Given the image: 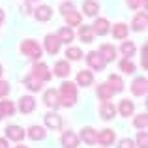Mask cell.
<instances>
[{"mask_svg": "<svg viewBox=\"0 0 148 148\" xmlns=\"http://www.w3.org/2000/svg\"><path fill=\"white\" fill-rule=\"evenodd\" d=\"M116 148H135V141H133V139L124 137V139L118 141V146H116Z\"/></svg>", "mask_w": 148, "mask_h": 148, "instance_id": "f35d334b", "label": "cell"}, {"mask_svg": "<svg viewBox=\"0 0 148 148\" xmlns=\"http://www.w3.org/2000/svg\"><path fill=\"white\" fill-rule=\"evenodd\" d=\"M116 112H120V116H133L135 112V103L131 99H122L118 103V109H116Z\"/></svg>", "mask_w": 148, "mask_h": 148, "instance_id": "44dd1931", "label": "cell"}, {"mask_svg": "<svg viewBox=\"0 0 148 148\" xmlns=\"http://www.w3.org/2000/svg\"><path fill=\"white\" fill-rule=\"evenodd\" d=\"M127 8H131V10H139V8L143 6V0H126Z\"/></svg>", "mask_w": 148, "mask_h": 148, "instance_id": "ab89813d", "label": "cell"}, {"mask_svg": "<svg viewBox=\"0 0 148 148\" xmlns=\"http://www.w3.org/2000/svg\"><path fill=\"white\" fill-rule=\"evenodd\" d=\"M146 92H148L146 77H137V79H133V83H131V94L137 96V98H143V96H146Z\"/></svg>", "mask_w": 148, "mask_h": 148, "instance_id": "ba28073f", "label": "cell"}, {"mask_svg": "<svg viewBox=\"0 0 148 148\" xmlns=\"http://www.w3.org/2000/svg\"><path fill=\"white\" fill-rule=\"evenodd\" d=\"M64 19H66V26H69V28L81 26V23H83V15L79 11H69L68 15H64Z\"/></svg>", "mask_w": 148, "mask_h": 148, "instance_id": "f546056e", "label": "cell"}, {"mask_svg": "<svg viewBox=\"0 0 148 148\" xmlns=\"http://www.w3.org/2000/svg\"><path fill=\"white\" fill-rule=\"evenodd\" d=\"M53 71H54V75H56V77H60V79H66V77L71 73V66H69L68 60H58V62H54Z\"/></svg>", "mask_w": 148, "mask_h": 148, "instance_id": "ac0fdd59", "label": "cell"}, {"mask_svg": "<svg viewBox=\"0 0 148 148\" xmlns=\"http://www.w3.org/2000/svg\"><path fill=\"white\" fill-rule=\"evenodd\" d=\"M77 84L73 81H64L58 88V101L60 107H73L77 103Z\"/></svg>", "mask_w": 148, "mask_h": 148, "instance_id": "6da1fadb", "label": "cell"}, {"mask_svg": "<svg viewBox=\"0 0 148 148\" xmlns=\"http://www.w3.org/2000/svg\"><path fill=\"white\" fill-rule=\"evenodd\" d=\"M4 19H6V13H4V10H0V25L4 23Z\"/></svg>", "mask_w": 148, "mask_h": 148, "instance_id": "ee69618b", "label": "cell"}, {"mask_svg": "<svg viewBox=\"0 0 148 148\" xmlns=\"http://www.w3.org/2000/svg\"><path fill=\"white\" fill-rule=\"evenodd\" d=\"M133 126L137 127L139 131L146 130V126H148V114H146V112H141V114L135 116V118H133Z\"/></svg>", "mask_w": 148, "mask_h": 148, "instance_id": "836d02e7", "label": "cell"}, {"mask_svg": "<svg viewBox=\"0 0 148 148\" xmlns=\"http://www.w3.org/2000/svg\"><path fill=\"white\" fill-rule=\"evenodd\" d=\"M146 25H148V15H146V11H141V13H137L133 17V21H131V30H133V32H145Z\"/></svg>", "mask_w": 148, "mask_h": 148, "instance_id": "5bb4252c", "label": "cell"}, {"mask_svg": "<svg viewBox=\"0 0 148 148\" xmlns=\"http://www.w3.org/2000/svg\"><path fill=\"white\" fill-rule=\"evenodd\" d=\"M84 60H86L88 68H90V71H103L105 68H107V62L103 60V56L98 53V51H90V53L84 54Z\"/></svg>", "mask_w": 148, "mask_h": 148, "instance_id": "3957f363", "label": "cell"}, {"mask_svg": "<svg viewBox=\"0 0 148 148\" xmlns=\"http://www.w3.org/2000/svg\"><path fill=\"white\" fill-rule=\"evenodd\" d=\"M58 10H60L62 15H68L69 11H75V2H71V0H66V2L60 4V8H58Z\"/></svg>", "mask_w": 148, "mask_h": 148, "instance_id": "8d00e7d4", "label": "cell"}, {"mask_svg": "<svg viewBox=\"0 0 148 148\" xmlns=\"http://www.w3.org/2000/svg\"><path fill=\"white\" fill-rule=\"evenodd\" d=\"M114 141H116V133H114L112 130L105 127V130L98 131V143H99L101 146H111Z\"/></svg>", "mask_w": 148, "mask_h": 148, "instance_id": "2e32d148", "label": "cell"}, {"mask_svg": "<svg viewBox=\"0 0 148 148\" xmlns=\"http://www.w3.org/2000/svg\"><path fill=\"white\" fill-rule=\"evenodd\" d=\"M10 92H11L10 83H8V81H2V79H0V98H8V96H10Z\"/></svg>", "mask_w": 148, "mask_h": 148, "instance_id": "74e56055", "label": "cell"}, {"mask_svg": "<svg viewBox=\"0 0 148 148\" xmlns=\"http://www.w3.org/2000/svg\"><path fill=\"white\" fill-rule=\"evenodd\" d=\"M0 148H10V141L6 137H0Z\"/></svg>", "mask_w": 148, "mask_h": 148, "instance_id": "7bdbcfd3", "label": "cell"}, {"mask_svg": "<svg viewBox=\"0 0 148 148\" xmlns=\"http://www.w3.org/2000/svg\"><path fill=\"white\" fill-rule=\"evenodd\" d=\"M83 11L86 17H96L99 13V2L98 0H84L83 2Z\"/></svg>", "mask_w": 148, "mask_h": 148, "instance_id": "d4e9b609", "label": "cell"}, {"mask_svg": "<svg viewBox=\"0 0 148 148\" xmlns=\"http://www.w3.org/2000/svg\"><path fill=\"white\" fill-rule=\"evenodd\" d=\"M34 17H36V21L40 23H47L53 19V8L47 6V4H41V6H38L36 10H34Z\"/></svg>", "mask_w": 148, "mask_h": 148, "instance_id": "8fae6325", "label": "cell"}, {"mask_svg": "<svg viewBox=\"0 0 148 148\" xmlns=\"http://www.w3.org/2000/svg\"><path fill=\"white\" fill-rule=\"evenodd\" d=\"M99 114H101V118H103V120H112L116 116V107L111 103V101H101Z\"/></svg>", "mask_w": 148, "mask_h": 148, "instance_id": "ffe728a7", "label": "cell"}, {"mask_svg": "<svg viewBox=\"0 0 148 148\" xmlns=\"http://www.w3.org/2000/svg\"><path fill=\"white\" fill-rule=\"evenodd\" d=\"M2 103V109H4V116H13L15 114V111H17V107H15V103L13 101H0Z\"/></svg>", "mask_w": 148, "mask_h": 148, "instance_id": "d590c367", "label": "cell"}, {"mask_svg": "<svg viewBox=\"0 0 148 148\" xmlns=\"http://www.w3.org/2000/svg\"><path fill=\"white\" fill-rule=\"evenodd\" d=\"M146 53H148V47L143 45V51H141V62H143V68H148V62H146Z\"/></svg>", "mask_w": 148, "mask_h": 148, "instance_id": "60d3db41", "label": "cell"}, {"mask_svg": "<svg viewBox=\"0 0 148 148\" xmlns=\"http://www.w3.org/2000/svg\"><path fill=\"white\" fill-rule=\"evenodd\" d=\"M15 148H28V146H25V145H19V146H15Z\"/></svg>", "mask_w": 148, "mask_h": 148, "instance_id": "7dc6e473", "label": "cell"}, {"mask_svg": "<svg viewBox=\"0 0 148 148\" xmlns=\"http://www.w3.org/2000/svg\"><path fill=\"white\" fill-rule=\"evenodd\" d=\"M107 83H109V86L112 88V92L114 94H120V92L124 90V81H122V77L120 75H116V73H112V75H109V79H107Z\"/></svg>", "mask_w": 148, "mask_h": 148, "instance_id": "f1b7e54d", "label": "cell"}, {"mask_svg": "<svg viewBox=\"0 0 148 148\" xmlns=\"http://www.w3.org/2000/svg\"><path fill=\"white\" fill-rule=\"evenodd\" d=\"M60 145L62 148H77L79 146V135L73 131H64L60 137Z\"/></svg>", "mask_w": 148, "mask_h": 148, "instance_id": "9a60e30c", "label": "cell"}, {"mask_svg": "<svg viewBox=\"0 0 148 148\" xmlns=\"http://www.w3.org/2000/svg\"><path fill=\"white\" fill-rule=\"evenodd\" d=\"M92 83H94V73L90 71V69H81V71H77V77H75V84L77 86H92Z\"/></svg>", "mask_w": 148, "mask_h": 148, "instance_id": "7c38bea8", "label": "cell"}, {"mask_svg": "<svg viewBox=\"0 0 148 148\" xmlns=\"http://www.w3.org/2000/svg\"><path fill=\"white\" fill-rule=\"evenodd\" d=\"M32 11H34V10L30 8V4H25V6H21V13L25 15V17H26V15H30Z\"/></svg>", "mask_w": 148, "mask_h": 148, "instance_id": "b9f144b4", "label": "cell"}, {"mask_svg": "<svg viewBox=\"0 0 148 148\" xmlns=\"http://www.w3.org/2000/svg\"><path fill=\"white\" fill-rule=\"evenodd\" d=\"M135 51H137V47H135L133 41H122V45H120V53L124 54V58H131L135 56Z\"/></svg>", "mask_w": 148, "mask_h": 148, "instance_id": "4dcf8cb0", "label": "cell"}, {"mask_svg": "<svg viewBox=\"0 0 148 148\" xmlns=\"http://www.w3.org/2000/svg\"><path fill=\"white\" fill-rule=\"evenodd\" d=\"M26 135H28L32 141H43V139L47 137V130H45L43 126L34 124V126H30L28 130H26Z\"/></svg>", "mask_w": 148, "mask_h": 148, "instance_id": "d6986e66", "label": "cell"}, {"mask_svg": "<svg viewBox=\"0 0 148 148\" xmlns=\"http://www.w3.org/2000/svg\"><path fill=\"white\" fill-rule=\"evenodd\" d=\"M96 94H98V98L101 101H109L114 96V92H112V88L109 86V83H101L98 84V88H96Z\"/></svg>", "mask_w": 148, "mask_h": 148, "instance_id": "83f0119b", "label": "cell"}, {"mask_svg": "<svg viewBox=\"0 0 148 148\" xmlns=\"http://www.w3.org/2000/svg\"><path fill=\"white\" fill-rule=\"evenodd\" d=\"M66 56H68V58H66L68 62H69V60L77 62V60H81L84 54H83V51H81L79 47H68V49H66Z\"/></svg>", "mask_w": 148, "mask_h": 148, "instance_id": "d6a6232c", "label": "cell"}, {"mask_svg": "<svg viewBox=\"0 0 148 148\" xmlns=\"http://www.w3.org/2000/svg\"><path fill=\"white\" fill-rule=\"evenodd\" d=\"M26 2H40V0H26Z\"/></svg>", "mask_w": 148, "mask_h": 148, "instance_id": "c3c4849f", "label": "cell"}, {"mask_svg": "<svg viewBox=\"0 0 148 148\" xmlns=\"http://www.w3.org/2000/svg\"><path fill=\"white\" fill-rule=\"evenodd\" d=\"M90 26H92V30H94V36H107V34L111 32V23L105 17H98L94 21V25H90Z\"/></svg>", "mask_w": 148, "mask_h": 148, "instance_id": "52a82bcc", "label": "cell"}, {"mask_svg": "<svg viewBox=\"0 0 148 148\" xmlns=\"http://www.w3.org/2000/svg\"><path fill=\"white\" fill-rule=\"evenodd\" d=\"M43 120H45V130H60L62 127V116L56 111H49L43 116Z\"/></svg>", "mask_w": 148, "mask_h": 148, "instance_id": "9c48e42d", "label": "cell"}, {"mask_svg": "<svg viewBox=\"0 0 148 148\" xmlns=\"http://www.w3.org/2000/svg\"><path fill=\"white\" fill-rule=\"evenodd\" d=\"M98 53L103 56V60L107 62V64H109V62H112V60L116 58V49H114V45H111V43H103V45L99 47Z\"/></svg>", "mask_w": 148, "mask_h": 148, "instance_id": "484cf974", "label": "cell"}, {"mask_svg": "<svg viewBox=\"0 0 148 148\" xmlns=\"http://www.w3.org/2000/svg\"><path fill=\"white\" fill-rule=\"evenodd\" d=\"M23 84H25V86L28 88L30 92H40V90H43V83H41L40 79H36V77H34L32 73H28V75L25 77Z\"/></svg>", "mask_w": 148, "mask_h": 148, "instance_id": "7402d4cb", "label": "cell"}, {"mask_svg": "<svg viewBox=\"0 0 148 148\" xmlns=\"http://www.w3.org/2000/svg\"><path fill=\"white\" fill-rule=\"evenodd\" d=\"M43 45H45V51H47V54H51V56H54V54L60 53V41H58L56 34H47L43 40Z\"/></svg>", "mask_w": 148, "mask_h": 148, "instance_id": "8992f818", "label": "cell"}, {"mask_svg": "<svg viewBox=\"0 0 148 148\" xmlns=\"http://www.w3.org/2000/svg\"><path fill=\"white\" fill-rule=\"evenodd\" d=\"M43 103L47 105L49 109L56 111V109L60 107V101H58V90H54V88L45 90V92H43Z\"/></svg>", "mask_w": 148, "mask_h": 148, "instance_id": "4fadbf2b", "label": "cell"}, {"mask_svg": "<svg viewBox=\"0 0 148 148\" xmlns=\"http://www.w3.org/2000/svg\"><path fill=\"white\" fill-rule=\"evenodd\" d=\"M79 139H83V143H86L88 146H92V145H96L98 143V131L94 130V127H83L81 130V133H79Z\"/></svg>", "mask_w": 148, "mask_h": 148, "instance_id": "e0dca14e", "label": "cell"}, {"mask_svg": "<svg viewBox=\"0 0 148 148\" xmlns=\"http://www.w3.org/2000/svg\"><path fill=\"white\" fill-rule=\"evenodd\" d=\"M32 75L36 77V79H40L41 83H47V81H51L53 73H51V69H49L47 64H43V62H36V64L32 66Z\"/></svg>", "mask_w": 148, "mask_h": 148, "instance_id": "277c9868", "label": "cell"}, {"mask_svg": "<svg viewBox=\"0 0 148 148\" xmlns=\"http://www.w3.org/2000/svg\"><path fill=\"white\" fill-rule=\"evenodd\" d=\"M2 75H4V68H2V64H0V79H2Z\"/></svg>", "mask_w": 148, "mask_h": 148, "instance_id": "bcb514c9", "label": "cell"}, {"mask_svg": "<svg viewBox=\"0 0 148 148\" xmlns=\"http://www.w3.org/2000/svg\"><path fill=\"white\" fill-rule=\"evenodd\" d=\"M135 148H148V133H146V130H143V131H139V133H137Z\"/></svg>", "mask_w": 148, "mask_h": 148, "instance_id": "e575fe53", "label": "cell"}, {"mask_svg": "<svg viewBox=\"0 0 148 148\" xmlns=\"http://www.w3.org/2000/svg\"><path fill=\"white\" fill-rule=\"evenodd\" d=\"M112 38H116V40H126L127 34H130V26L126 25V23H116V25H112Z\"/></svg>", "mask_w": 148, "mask_h": 148, "instance_id": "4316f807", "label": "cell"}, {"mask_svg": "<svg viewBox=\"0 0 148 148\" xmlns=\"http://www.w3.org/2000/svg\"><path fill=\"white\" fill-rule=\"evenodd\" d=\"M4 118V109H2V103H0V120Z\"/></svg>", "mask_w": 148, "mask_h": 148, "instance_id": "f6af8a7d", "label": "cell"}, {"mask_svg": "<svg viewBox=\"0 0 148 148\" xmlns=\"http://www.w3.org/2000/svg\"><path fill=\"white\" fill-rule=\"evenodd\" d=\"M17 107L23 114H30V112L36 109V99H34L32 96H21V98L17 99Z\"/></svg>", "mask_w": 148, "mask_h": 148, "instance_id": "30bf717a", "label": "cell"}, {"mask_svg": "<svg viewBox=\"0 0 148 148\" xmlns=\"http://www.w3.org/2000/svg\"><path fill=\"white\" fill-rule=\"evenodd\" d=\"M19 49H21V53L25 56H28L34 62H40V58L43 56V49H41V45L36 40H23Z\"/></svg>", "mask_w": 148, "mask_h": 148, "instance_id": "7a4b0ae2", "label": "cell"}, {"mask_svg": "<svg viewBox=\"0 0 148 148\" xmlns=\"http://www.w3.org/2000/svg\"><path fill=\"white\" fill-rule=\"evenodd\" d=\"M79 40L83 41V43H92L94 41V30H92V26L90 25H83V26H79Z\"/></svg>", "mask_w": 148, "mask_h": 148, "instance_id": "cb8c5ba5", "label": "cell"}, {"mask_svg": "<svg viewBox=\"0 0 148 148\" xmlns=\"http://www.w3.org/2000/svg\"><path fill=\"white\" fill-rule=\"evenodd\" d=\"M118 68L122 73H126V75H131V73H135V64L131 58H122V60L118 62Z\"/></svg>", "mask_w": 148, "mask_h": 148, "instance_id": "1f68e13d", "label": "cell"}, {"mask_svg": "<svg viewBox=\"0 0 148 148\" xmlns=\"http://www.w3.org/2000/svg\"><path fill=\"white\" fill-rule=\"evenodd\" d=\"M56 38H58L60 43H71V41L75 40V32H73V28H69V26H62L56 32Z\"/></svg>", "mask_w": 148, "mask_h": 148, "instance_id": "603a6c76", "label": "cell"}, {"mask_svg": "<svg viewBox=\"0 0 148 148\" xmlns=\"http://www.w3.org/2000/svg\"><path fill=\"white\" fill-rule=\"evenodd\" d=\"M4 133H6V139H8V141H15V143H21L23 139L26 137V131L23 130L21 126H17V124L8 126L6 130H4Z\"/></svg>", "mask_w": 148, "mask_h": 148, "instance_id": "5b68a950", "label": "cell"}]
</instances>
